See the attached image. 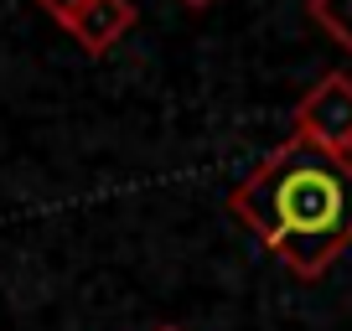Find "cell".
Returning <instances> with one entry per match:
<instances>
[{
	"label": "cell",
	"instance_id": "obj_6",
	"mask_svg": "<svg viewBox=\"0 0 352 331\" xmlns=\"http://www.w3.org/2000/svg\"><path fill=\"white\" fill-rule=\"evenodd\" d=\"M187 11H208V5H218V0H182Z\"/></svg>",
	"mask_w": 352,
	"mask_h": 331
},
{
	"label": "cell",
	"instance_id": "obj_8",
	"mask_svg": "<svg viewBox=\"0 0 352 331\" xmlns=\"http://www.w3.org/2000/svg\"><path fill=\"white\" fill-rule=\"evenodd\" d=\"M347 161H352V145H347Z\"/></svg>",
	"mask_w": 352,
	"mask_h": 331
},
{
	"label": "cell",
	"instance_id": "obj_2",
	"mask_svg": "<svg viewBox=\"0 0 352 331\" xmlns=\"http://www.w3.org/2000/svg\"><path fill=\"white\" fill-rule=\"evenodd\" d=\"M296 135H306V140L347 155V145H352V73H327L300 93Z\"/></svg>",
	"mask_w": 352,
	"mask_h": 331
},
{
	"label": "cell",
	"instance_id": "obj_3",
	"mask_svg": "<svg viewBox=\"0 0 352 331\" xmlns=\"http://www.w3.org/2000/svg\"><path fill=\"white\" fill-rule=\"evenodd\" d=\"M140 21V11H135V0H88V11L78 16L73 26H67V36H73L78 47H83L88 57H104L114 42H120L130 26Z\"/></svg>",
	"mask_w": 352,
	"mask_h": 331
},
{
	"label": "cell",
	"instance_id": "obj_4",
	"mask_svg": "<svg viewBox=\"0 0 352 331\" xmlns=\"http://www.w3.org/2000/svg\"><path fill=\"white\" fill-rule=\"evenodd\" d=\"M306 16L342 47V52H352V0H306Z\"/></svg>",
	"mask_w": 352,
	"mask_h": 331
},
{
	"label": "cell",
	"instance_id": "obj_1",
	"mask_svg": "<svg viewBox=\"0 0 352 331\" xmlns=\"http://www.w3.org/2000/svg\"><path fill=\"white\" fill-rule=\"evenodd\" d=\"M254 238L300 279H321L352 243V161L290 135L228 197Z\"/></svg>",
	"mask_w": 352,
	"mask_h": 331
},
{
	"label": "cell",
	"instance_id": "obj_7",
	"mask_svg": "<svg viewBox=\"0 0 352 331\" xmlns=\"http://www.w3.org/2000/svg\"><path fill=\"white\" fill-rule=\"evenodd\" d=\"M155 331H182V326H155Z\"/></svg>",
	"mask_w": 352,
	"mask_h": 331
},
{
	"label": "cell",
	"instance_id": "obj_5",
	"mask_svg": "<svg viewBox=\"0 0 352 331\" xmlns=\"http://www.w3.org/2000/svg\"><path fill=\"white\" fill-rule=\"evenodd\" d=\"M36 5H42V11H47V16H52V21H57V26H63V32H67V26H73V21H78V16H83V11H88V0H36Z\"/></svg>",
	"mask_w": 352,
	"mask_h": 331
}]
</instances>
